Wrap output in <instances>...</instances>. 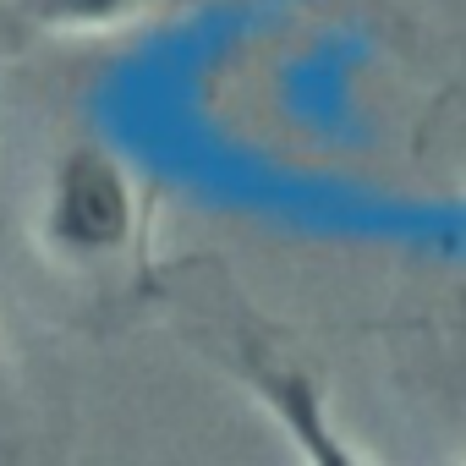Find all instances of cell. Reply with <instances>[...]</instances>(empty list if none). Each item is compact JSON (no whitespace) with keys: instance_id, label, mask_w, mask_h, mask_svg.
<instances>
[{"instance_id":"cell-2","label":"cell","mask_w":466,"mask_h":466,"mask_svg":"<svg viewBox=\"0 0 466 466\" xmlns=\"http://www.w3.org/2000/svg\"><path fill=\"white\" fill-rule=\"evenodd\" d=\"M165 0H17L28 28L56 34V39H99V34H127L148 23Z\"/></svg>"},{"instance_id":"cell-1","label":"cell","mask_w":466,"mask_h":466,"mask_svg":"<svg viewBox=\"0 0 466 466\" xmlns=\"http://www.w3.org/2000/svg\"><path fill=\"white\" fill-rule=\"evenodd\" d=\"M39 248L66 269H105L143 237V192L121 154L105 143H72L56 154L39 192Z\"/></svg>"}]
</instances>
